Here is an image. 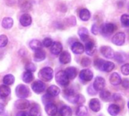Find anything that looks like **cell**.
I'll list each match as a JSON object with an SVG mask.
<instances>
[{
    "label": "cell",
    "mask_w": 129,
    "mask_h": 116,
    "mask_svg": "<svg viewBox=\"0 0 129 116\" xmlns=\"http://www.w3.org/2000/svg\"><path fill=\"white\" fill-rule=\"evenodd\" d=\"M39 76L45 82L51 81L54 76V71L50 67H44L39 71Z\"/></svg>",
    "instance_id": "obj_1"
},
{
    "label": "cell",
    "mask_w": 129,
    "mask_h": 116,
    "mask_svg": "<svg viewBox=\"0 0 129 116\" xmlns=\"http://www.w3.org/2000/svg\"><path fill=\"white\" fill-rule=\"evenodd\" d=\"M15 93L17 97L21 99H25L29 95V89L27 86L24 85H18L16 87Z\"/></svg>",
    "instance_id": "obj_2"
},
{
    "label": "cell",
    "mask_w": 129,
    "mask_h": 116,
    "mask_svg": "<svg viewBox=\"0 0 129 116\" xmlns=\"http://www.w3.org/2000/svg\"><path fill=\"white\" fill-rule=\"evenodd\" d=\"M56 82L61 86H67L69 85V78L66 75L64 71H59L55 75Z\"/></svg>",
    "instance_id": "obj_3"
},
{
    "label": "cell",
    "mask_w": 129,
    "mask_h": 116,
    "mask_svg": "<svg viewBox=\"0 0 129 116\" xmlns=\"http://www.w3.org/2000/svg\"><path fill=\"white\" fill-rule=\"evenodd\" d=\"M115 29H116L115 24L111 23H104L101 26V27L100 28V32L104 35L109 36L114 32Z\"/></svg>",
    "instance_id": "obj_4"
},
{
    "label": "cell",
    "mask_w": 129,
    "mask_h": 116,
    "mask_svg": "<svg viewBox=\"0 0 129 116\" xmlns=\"http://www.w3.org/2000/svg\"><path fill=\"white\" fill-rule=\"evenodd\" d=\"M64 96L67 100L72 103H77L79 94H76L74 91L71 88H67L64 91Z\"/></svg>",
    "instance_id": "obj_5"
},
{
    "label": "cell",
    "mask_w": 129,
    "mask_h": 116,
    "mask_svg": "<svg viewBox=\"0 0 129 116\" xmlns=\"http://www.w3.org/2000/svg\"><path fill=\"white\" fill-rule=\"evenodd\" d=\"M93 76H94L93 72H91V70L88 69H82L79 73V78L84 83L91 81V79H93Z\"/></svg>",
    "instance_id": "obj_6"
},
{
    "label": "cell",
    "mask_w": 129,
    "mask_h": 116,
    "mask_svg": "<svg viewBox=\"0 0 129 116\" xmlns=\"http://www.w3.org/2000/svg\"><path fill=\"white\" fill-rule=\"evenodd\" d=\"M125 41V35L124 32H117L112 38V42L118 46H122V45H124Z\"/></svg>",
    "instance_id": "obj_7"
},
{
    "label": "cell",
    "mask_w": 129,
    "mask_h": 116,
    "mask_svg": "<svg viewBox=\"0 0 129 116\" xmlns=\"http://www.w3.org/2000/svg\"><path fill=\"white\" fill-rule=\"evenodd\" d=\"M32 89H33V91L36 94H39L42 93L45 91V85L44 82H42V81L36 80V81H35L32 84Z\"/></svg>",
    "instance_id": "obj_8"
},
{
    "label": "cell",
    "mask_w": 129,
    "mask_h": 116,
    "mask_svg": "<svg viewBox=\"0 0 129 116\" xmlns=\"http://www.w3.org/2000/svg\"><path fill=\"white\" fill-rule=\"evenodd\" d=\"M101 53L104 57L108 58V59L114 58V56H115L114 51L112 49V48L109 46H102L101 48Z\"/></svg>",
    "instance_id": "obj_9"
},
{
    "label": "cell",
    "mask_w": 129,
    "mask_h": 116,
    "mask_svg": "<svg viewBox=\"0 0 129 116\" xmlns=\"http://www.w3.org/2000/svg\"><path fill=\"white\" fill-rule=\"evenodd\" d=\"M93 87L97 91H101L104 90V88L105 87V79L101 76L96 77L94 81Z\"/></svg>",
    "instance_id": "obj_10"
},
{
    "label": "cell",
    "mask_w": 129,
    "mask_h": 116,
    "mask_svg": "<svg viewBox=\"0 0 129 116\" xmlns=\"http://www.w3.org/2000/svg\"><path fill=\"white\" fill-rule=\"evenodd\" d=\"M30 103L28 100H26V99H19L17 100L15 103H14V106L16 107V109H26L27 108H29Z\"/></svg>",
    "instance_id": "obj_11"
},
{
    "label": "cell",
    "mask_w": 129,
    "mask_h": 116,
    "mask_svg": "<svg viewBox=\"0 0 129 116\" xmlns=\"http://www.w3.org/2000/svg\"><path fill=\"white\" fill-rule=\"evenodd\" d=\"M71 50L76 54H82L85 51V47L82 43L79 42H76L72 45Z\"/></svg>",
    "instance_id": "obj_12"
},
{
    "label": "cell",
    "mask_w": 129,
    "mask_h": 116,
    "mask_svg": "<svg viewBox=\"0 0 129 116\" xmlns=\"http://www.w3.org/2000/svg\"><path fill=\"white\" fill-rule=\"evenodd\" d=\"M63 50V46L60 42H53L52 45L51 46V52L54 55H59Z\"/></svg>",
    "instance_id": "obj_13"
},
{
    "label": "cell",
    "mask_w": 129,
    "mask_h": 116,
    "mask_svg": "<svg viewBox=\"0 0 129 116\" xmlns=\"http://www.w3.org/2000/svg\"><path fill=\"white\" fill-rule=\"evenodd\" d=\"M85 51L88 55L89 56L94 55V54L96 51V46L94 45L92 41H88V42H86L85 46Z\"/></svg>",
    "instance_id": "obj_14"
},
{
    "label": "cell",
    "mask_w": 129,
    "mask_h": 116,
    "mask_svg": "<svg viewBox=\"0 0 129 116\" xmlns=\"http://www.w3.org/2000/svg\"><path fill=\"white\" fill-rule=\"evenodd\" d=\"M20 23L23 26H29L32 23V17L29 14H23L20 17Z\"/></svg>",
    "instance_id": "obj_15"
},
{
    "label": "cell",
    "mask_w": 129,
    "mask_h": 116,
    "mask_svg": "<svg viewBox=\"0 0 129 116\" xmlns=\"http://www.w3.org/2000/svg\"><path fill=\"white\" fill-rule=\"evenodd\" d=\"M59 60L62 64H67V63H70V61H71V55H70V54L67 51L61 52L60 54Z\"/></svg>",
    "instance_id": "obj_16"
},
{
    "label": "cell",
    "mask_w": 129,
    "mask_h": 116,
    "mask_svg": "<svg viewBox=\"0 0 129 116\" xmlns=\"http://www.w3.org/2000/svg\"><path fill=\"white\" fill-rule=\"evenodd\" d=\"M89 107L94 112H99L101 109V103L98 99H91L89 102Z\"/></svg>",
    "instance_id": "obj_17"
},
{
    "label": "cell",
    "mask_w": 129,
    "mask_h": 116,
    "mask_svg": "<svg viewBox=\"0 0 129 116\" xmlns=\"http://www.w3.org/2000/svg\"><path fill=\"white\" fill-rule=\"evenodd\" d=\"M45 110L46 113H47L48 115L51 116L54 115L57 112V108L56 105H54V104L52 103L45 105Z\"/></svg>",
    "instance_id": "obj_18"
},
{
    "label": "cell",
    "mask_w": 129,
    "mask_h": 116,
    "mask_svg": "<svg viewBox=\"0 0 129 116\" xmlns=\"http://www.w3.org/2000/svg\"><path fill=\"white\" fill-rule=\"evenodd\" d=\"M46 57V54L42 49H39L37 51H35L34 54V60L36 62H41L44 60Z\"/></svg>",
    "instance_id": "obj_19"
},
{
    "label": "cell",
    "mask_w": 129,
    "mask_h": 116,
    "mask_svg": "<svg viewBox=\"0 0 129 116\" xmlns=\"http://www.w3.org/2000/svg\"><path fill=\"white\" fill-rule=\"evenodd\" d=\"M110 82L113 85H119L122 82V79L119 74L117 72H113L112 75L110 76Z\"/></svg>",
    "instance_id": "obj_20"
},
{
    "label": "cell",
    "mask_w": 129,
    "mask_h": 116,
    "mask_svg": "<svg viewBox=\"0 0 129 116\" xmlns=\"http://www.w3.org/2000/svg\"><path fill=\"white\" fill-rule=\"evenodd\" d=\"M60 88L56 86V85H51L48 89H47V94H49L50 96L53 97H57L60 94Z\"/></svg>",
    "instance_id": "obj_21"
},
{
    "label": "cell",
    "mask_w": 129,
    "mask_h": 116,
    "mask_svg": "<svg viewBox=\"0 0 129 116\" xmlns=\"http://www.w3.org/2000/svg\"><path fill=\"white\" fill-rule=\"evenodd\" d=\"M64 72H65L66 75H67V77L69 78V79H74L76 78V76L77 75V70L73 66L67 68Z\"/></svg>",
    "instance_id": "obj_22"
},
{
    "label": "cell",
    "mask_w": 129,
    "mask_h": 116,
    "mask_svg": "<svg viewBox=\"0 0 129 116\" xmlns=\"http://www.w3.org/2000/svg\"><path fill=\"white\" fill-rule=\"evenodd\" d=\"M109 114L112 116H116L120 112V107L116 104H111L107 109Z\"/></svg>",
    "instance_id": "obj_23"
},
{
    "label": "cell",
    "mask_w": 129,
    "mask_h": 116,
    "mask_svg": "<svg viewBox=\"0 0 129 116\" xmlns=\"http://www.w3.org/2000/svg\"><path fill=\"white\" fill-rule=\"evenodd\" d=\"M14 25V20L11 17H5L3 20H2V26L4 29H11Z\"/></svg>",
    "instance_id": "obj_24"
},
{
    "label": "cell",
    "mask_w": 129,
    "mask_h": 116,
    "mask_svg": "<svg viewBox=\"0 0 129 116\" xmlns=\"http://www.w3.org/2000/svg\"><path fill=\"white\" fill-rule=\"evenodd\" d=\"M79 17L83 21H87L91 17V13L90 11L86 8H82L79 11Z\"/></svg>",
    "instance_id": "obj_25"
},
{
    "label": "cell",
    "mask_w": 129,
    "mask_h": 116,
    "mask_svg": "<svg viewBox=\"0 0 129 116\" xmlns=\"http://www.w3.org/2000/svg\"><path fill=\"white\" fill-rule=\"evenodd\" d=\"M11 94V89L9 88V87L6 85H0V97H7L8 96H9V94Z\"/></svg>",
    "instance_id": "obj_26"
},
{
    "label": "cell",
    "mask_w": 129,
    "mask_h": 116,
    "mask_svg": "<svg viewBox=\"0 0 129 116\" xmlns=\"http://www.w3.org/2000/svg\"><path fill=\"white\" fill-rule=\"evenodd\" d=\"M78 34H79L80 38L84 42L87 41V39L88 38V36H89L88 35V30L85 27L80 28L78 31Z\"/></svg>",
    "instance_id": "obj_27"
},
{
    "label": "cell",
    "mask_w": 129,
    "mask_h": 116,
    "mask_svg": "<svg viewBox=\"0 0 129 116\" xmlns=\"http://www.w3.org/2000/svg\"><path fill=\"white\" fill-rule=\"evenodd\" d=\"M100 97L102 100L108 102L111 100L112 98V95L110 93V91H107V90H102L100 92Z\"/></svg>",
    "instance_id": "obj_28"
},
{
    "label": "cell",
    "mask_w": 129,
    "mask_h": 116,
    "mask_svg": "<svg viewBox=\"0 0 129 116\" xmlns=\"http://www.w3.org/2000/svg\"><path fill=\"white\" fill-rule=\"evenodd\" d=\"M42 44L41 43V42H39L37 39H33L29 42V48L33 50V51H37L39 49H41Z\"/></svg>",
    "instance_id": "obj_29"
},
{
    "label": "cell",
    "mask_w": 129,
    "mask_h": 116,
    "mask_svg": "<svg viewBox=\"0 0 129 116\" xmlns=\"http://www.w3.org/2000/svg\"><path fill=\"white\" fill-rule=\"evenodd\" d=\"M14 81H15V78L11 74H8V75H5L4 78H3V82L6 85H13L14 83Z\"/></svg>",
    "instance_id": "obj_30"
},
{
    "label": "cell",
    "mask_w": 129,
    "mask_h": 116,
    "mask_svg": "<svg viewBox=\"0 0 129 116\" xmlns=\"http://www.w3.org/2000/svg\"><path fill=\"white\" fill-rule=\"evenodd\" d=\"M114 68H115V64L113 63H112L110 61H105L103 65L102 70L104 72H111Z\"/></svg>",
    "instance_id": "obj_31"
},
{
    "label": "cell",
    "mask_w": 129,
    "mask_h": 116,
    "mask_svg": "<svg viewBox=\"0 0 129 116\" xmlns=\"http://www.w3.org/2000/svg\"><path fill=\"white\" fill-rule=\"evenodd\" d=\"M72 109L68 106H63L60 110V115L61 116H72Z\"/></svg>",
    "instance_id": "obj_32"
},
{
    "label": "cell",
    "mask_w": 129,
    "mask_h": 116,
    "mask_svg": "<svg viewBox=\"0 0 129 116\" xmlns=\"http://www.w3.org/2000/svg\"><path fill=\"white\" fill-rule=\"evenodd\" d=\"M33 74L31 72L26 71L23 74V77L22 79L25 83H30L33 80Z\"/></svg>",
    "instance_id": "obj_33"
},
{
    "label": "cell",
    "mask_w": 129,
    "mask_h": 116,
    "mask_svg": "<svg viewBox=\"0 0 129 116\" xmlns=\"http://www.w3.org/2000/svg\"><path fill=\"white\" fill-rule=\"evenodd\" d=\"M87 113H88L87 107L83 105H80L76 109V116H85L87 115Z\"/></svg>",
    "instance_id": "obj_34"
},
{
    "label": "cell",
    "mask_w": 129,
    "mask_h": 116,
    "mask_svg": "<svg viewBox=\"0 0 129 116\" xmlns=\"http://www.w3.org/2000/svg\"><path fill=\"white\" fill-rule=\"evenodd\" d=\"M114 58L116 59V60L118 63H122L126 60V54L124 53H121V52H118L116 54H115Z\"/></svg>",
    "instance_id": "obj_35"
},
{
    "label": "cell",
    "mask_w": 129,
    "mask_h": 116,
    "mask_svg": "<svg viewBox=\"0 0 129 116\" xmlns=\"http://www.w3.org/2000/svg\"><path fill=\"white\" fill-rule=\"evenodd\" d=\"M30 116H41V110L39 106H34L31 108L29 112Z\"/></svg>",
    "instance_id": "obj_36"
},
{
    "label": "cell",
    "mask_w": 129,
    "mask_h": 116,
    "mask_svg": "<svg viewBox=\"0 0 129 116\" xmlns=\"http://www.w3.org/2000/svg\"><path fill=\"white\" fill-rule=\"evenodd\" d=\"M20 8L23 11H30V9L32 8V5L28 1H23L22 2V4L20 5Z\"/></svg>",
    "instance_id": "obj_37"
},
{
    "label": "cell",
    "mask_w": 129,
    "mask_h": 116,
    "mask_svg": "<svg viewBox=\"0 0 129 116\" xmlns=\"http://www.w3.org/2000/svg\"><path fill=\"white\" fill-rule=\"evenodd\" d=\"M121 22L123 26L129 27V14H122L121 17Z\"/></svg>",
    "instance_id": "obj_38"
},
{
    "label": "cell",
    "mask_w": 129,
    "mask_h": 116,
    "mask_svg": "<svg viewBox=\"0 0 129 116\" xmlns=\"http://www.w3.org/2000/svg\"><path fill=\"white\" fill-rule=\"evenodd\" d=\"M8 42V37L5 35H0V48H4L7 45Z\"/></svg>",
    "instance_id": "obj_39"
},
{
    "label": "cell",
    "mask_w": 129,
    "mask_h": 116,
    "mask_svg": "<svg viewBox=\"0 0 129 116\" xmlns=\"http://www.w3.org/2000/svg\"><path fill=\"white\" fill-rule=\"evenodd\" d=\"M104 60H102V59H100V58H98L94 60V66L96 68H98V69H101L102 70V67H103V65L104 63Z\"/></svg>",
    "instance_id": "obj_40"
},
{
    "label": "cell",
    "mask_w": 129,
    "mask_h": 116,
    "mask_svg": "<svg viewBox=\"0 0 129 116\" xmlns=\"http://www.w3.org/2000/svg\"><path fill=\"white\" fill-rule=\"evenodd\" d=\"M42 103H43L45 105H47V104L51 103V101H52V97L50 96L49 94H45V95L42 97Z\"/></svg>",
    "instance_id": "obj_41"
},
{
    "label": "cell",
    "mask_w": 129,
    "mask_h": 116,
    "mask_svg": "<svg viewBox=\"0 0 129 116\" xmlns=\"http://www.w3.org/2000/svg\"><path fill=\"white\" fill-rule=\"evenodd\" d=\"M25 69H26V71H29V72H35L36 70V66L33 63H28L27 64H26Z\"/></svg>",
    "instance_id": "obj_42"
},
{
    "label": "cell",
    "mask_w": 129,
    "mask_h": 116,
    "mask_svg": "<svg viewBox=\"0 0 129 116\" xmlns=\"http://www.w3.org/2000/svg\"><path fill=\"white\" fill-rule=\"evenodd\" d=\"M91 60L88 57H83L82 60H81V65L84 67H88L91 65Z\"/></svg>",
    "instance_id": "obj_43"
},
{
    "label": "cell",
    "mask_w": 129,
    "mask_h": 116,
    "mask_svg": "<svg viewBox=\"0 0 129 116\" xmlns=\"http://www.w3.org/2000/svg\"><path fill=\"white\" fill-rule=\"evenodd\" d=\"M121 71H122V73L125 75H129V63H125L122 65L121 67Z\"/></svg>",
    "instance_id": "obj_44"
},
{
    "label": "cell",
    "mask_w": 129,
    "mask_h": 116,
    "mask_svg": "<svg viewBox=\"0 0 129 116\" xmlns=\"http://www.w3.org/2000/svg\"><path fill=\"white\" fill-rule=\"evenodd\" d=\"M53 44V41L51 38H45L44 40H43V42H42V45L45 47V48H48V47H51Z\"/></svg>",
    "instance_id": "obj_45"
},
{
    "label": "cell",
    "mask_w": 129,
    "mask_h": 116,
    "mask_svg": "<svg viewBox=\"0 0 129 116\" xmlns=\"http://www.w3.org/2000/svg\"><path fill=\"white\" fill-rule=\"evenodd\" d=\"M99 31H100V29L98 28V26L96 23L93 24L92 25V27H91V32H92V33L94 34V35H98V32H99Z\"/></svg>",
    "instance_id": "obj_46"
},
{
    "label": "cell",
    "mask_w": 129,
    "mask_h": 116,
    "mask_svg": "<svg viewBox=\"0 0 129 116\" xmlns=\"http://www.w3.org/2000/svg\"><path fill=\"white\" fill-rule=\"evenodd\" d=\"M87 91H88V93L90 95H96V94H97V92H98V91L94 88L93 85L89 86L88 88V90H87Z\"/></svg>",
    "instance_id": "obj_47"
},
{
    "label": "cell",
    "mask_w": 129,
    "mask_h": 116,
    "mask_svg": "<svg viewBox=\"0 0 129 116\" xmlns=\"http://www.w3.org/2000/svg\"><path fill=\"white\" fill-rule=\"evenodd\" d=\"M121 84H122V88H124L125 89H128L129 88V79H125L124 80H122Z\"/></svg>",
    "instance_id": "obj_48"
},
{
    "label": "cell",
    "mask_w": 129,
    "mask_h": 116,
    "mask_svg": "<svg viewBox=\"0 0 129 116\" xmlns=\"http://www.w3.org/2000/svg\"><path fill=\"white\" fill-rule=\"evenodd\" d=\"M85 99L84 97V96H82V94H79L78 96V100H77V103L76 104H79V105H82L85 103Z\"/></svg>",
    "instance_id": "obj_49"
},
{
    "label": "cell",
    "mask_w": 129,
    "mask_h": 116,
    "mask_svg": "<svg viewBox=\"0 0 129 116\" xmlns=\"http://www.w3.org/2000/svg\"><path fill=\"white\" fill-rule=\"evenodd\" d=\"M112 98L113 99L114 101H119L122 100V97L119 94H114L113 96H112Z\"/></svg>",
    "instance_id": "obj_50"
},
{
    "label": "cell",
    "mask_w": 129,
    "mask_h": 116,
    "mask_svg": "<svg viewBox=\"0 0 129 116\" xmlns=\"http://www.w3.org/2000/svg\"><path fill=\"white\" fill-rule=\"evenodd\" d=\"M16 116H30L29 115V114H28L27 112H18Z\"/></svg>",
    "instance_id": "obj_51"
},
{
    "label": "cell",
    "mask_w": 129,
    "mask_h": 116,
    "mask_svg": "<svg viewBox=\"0 0 129 116\" xmlns=\"http://www.w3.org/2000/svg\"><path fill=\"white\" fill-rule=\"evenodd\" d=\"M5 112V106L2 103H0V115H2Z\"/></svg>",
    "instance_id": "obj_52"
},
{
    "label": "cell",
    "mask_w": 129,
    "mask_h": 116,
    "mask_svg": "<svg viewBox=\"0 0 129 116\" xmlns=\"http://www.w3.org/2000/svg\"><path fill=\"white\" fill-rule=\"evenodd\" d=\"M128 109H129V101H128Z\"/></svg>",
    "instance_id": "obj_53"
},
{
    "label": "cell",
    "mask_w": 129,
    "mask_h": 116,
    "mask_svg": "<svg viewBox=\"0 0 129 116\" xmlns=\"http://www.w3.org/2000/svg\"><path fill=\"white\" fill-rule=\"evenodd\" d=\"M128 39H129V37H128Z\"/></svg>",
    "instance_id": "obj_54"
}]
</instances>
